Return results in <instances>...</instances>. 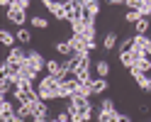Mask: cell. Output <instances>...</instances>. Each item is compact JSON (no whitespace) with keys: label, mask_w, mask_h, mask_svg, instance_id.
Returning a JSON list of instances; mask_svg holds the SVG:
<instances>
[{"label":"cell","mask_w":151,"mask_h":122,"mask_svg":"<svg viewBox=\"0 0 151 122\" xmlns=\"http://www.w3.org/2000/svg\"><path fill=\"white\" fill-rule=\"evenodd\" d=\"M42 5L56 17V20L68 22V5H66V3H56V0H42Z\"/></svg>","instance_id":"cell-1"},{"label":"cell","mask_w":151,"mask_h":122,"mask_svg":"<svg viewBox=\"0 0 151 122\" xmlns=\"http://www.w3.org/2000/svg\"><path fill=\"white\" fill-rule=\"evenodd\" d=\"M17 117V105L7 98H0V120L3 122H12Z\"/></svg>","instance_id":"cell-2"},{"label":"cell","mask_w":151,"mask_h":122,"mask_svg":"<svg viewBox=\"0 0 151 122\" xmlns=\"http://www.w3.org/2000/svg\"><path fill=\"white\" fill-rule=\"evenodd\" d=\"M27 66H29L37 76H39V73L46 69V59H44L39 51H27Z\"/></svg>","instance_id":"cell-3"},{"label":"cell","mask_w":151,"mask_h":122,"mask_svg":"<svg viewBox=\"0 0 151 122\" xmlns=\"http://www.w3.org/2000/svg\"><path fill=\"white\" fill-rule=\"evenodd\" d=\"M5 17H7V22H12V25H17V27H24V22H27V10H22V7H7L5 10Z\"/></svg>","instance_id":"cell-4"},{"label":"cell","mask_w":151,"mask_h":122,"mask_svg":"<svg viewBox=\"0 0 151 122\" xmlns=\"http://www.w3.org/2000/svg\"><path fill=\"white\" fill-rule=\"evenodd\" d=\"M129 76L134 78V83H137V86L144 90V93H149V90H151V78L146 76V73H141L139 69H129Z\"/></svg>","instance_id":"cell-5"},{"label":"cell","mask_w":151,"mask_h":122,"mask_svg":"<svg viewBox=\"0 0 151 122\" xmlns=\"http://www.w3.org/2000/svg\"><path fill=\"white\" fill-rule=\"evenodd\" d=\"M100 15V0H88L86 7H83V20L95 22V17Z\"/></svg>","instance_id":"cell-6"},{"label":"cell","mask_w":151,"mask_h":122,"mask_svg":"<svg viewBox=\"0 0 151 122\" xmlns=\"http://www.w3.org/2000/svg\"><path fill=\"white\" fill-rule=\"evenodd\" d=\"M71 46H73V54H90V49H88V42L83 39L81 34H71Z\"/></svg>","instance_id":"cell-7"},{"label":"cell","mask_w":151,"mask_h":122,"mask_svg":"<svg viewBox=\"0 0 151 122\" xmlns=\"http://www.w3.org/2000/svg\"><path fill=\"white\" fill-rule=\"evenodd\" d=\"M7 61L24 66V64H27V51H24V49H20V46H12V49L7 51Z\"/></svg>","instance_id":"cell-8"},{"label":"cell","mask_w":151,"mask_h":122,"mask_svg":"<svg viewBox=\"0 0 151 122\" xmlns=\"http://www.w3.org/2000/svg\"><path fill=\"white\" fill-rule=\"evenodd\" d=\"M12 90H15V78L0 76V98H7V95H12Z\"/></svg>","instance_id":"cell-9"},{"label":"cell","mask_w":151,"mask_h":122,"mask_svg":"<svg viewBox=\"0 0 151 122\" xmlns=\"http://www.w3.org/2000/svg\"><path fill=\"white\" fill-rule=\"evenodd\" d=\"M32 115L34 117H49V108H46V100H32Z\"/></svg>","instance_id":"cell-10"},{"label":"cell","mask_w":151,"mask_h":122,"mask_svg":"<svg viewBox=\"0 0 151 122\" xmlns=\"http://www.w3.org/2000/svg\"><path fill=\"white\" fill-rule=\"evenodd\" d=\"M95 117H98V122H117L119 120V112L117 110H98Z\"/></svg>","instance_id":"cell-11"},{"label":"cell","mask_w":151,"mask_h":122,"mask_svg":"<svg viewBox=\"0 0 151 122\" xmlns=\"http://www.w3.org/2000/svg\"><path fill=\"white\" fill-rule=\"evenodd\" d=\"M54 49H56V54H61V56H73V46H71V42L68 39H63V42H56L54 44Z\"/></svg>","instance_id":"cell-12"},{"label":"cell","mask_w":151,"mask_h":122,"mask_svg":"<svg viewBox=\"0 0 151 122\" xmlns=\"http://www.w3.org/2000/svg\"><path fill=\"white\" fill-rule=\"evenodd\" d=\"M15 42H17V37H15L10 30H0V44H3V46L12 49V46H15Z\"/></svg>","instance_id":"cell-13"},{"label":"cell","mask_w":151,"mask_h":122,"mask_svg":"<svg viewBox=\"0 0 151 122\" xmlns=\"http://www.w3.org/2000/svg\"><path fill=\"white\" fill-rule=\"evenodd\" d=\"M90 86H93V95H102V93H105L107 90V78H93V83H90Z\"/></svg>","instance_id":"cell-14"},{"label":"cell","mask_w":151,"mask_h":122,"mask_svg":"<svg viewBox=\"0 0 151 122\" xmlns=\"http://www.w3.org/2000/svg\"><path fill=\"white\" fill-rule=\"evenodd\" d=\"M117 44H119L117 34H115V32H107V34H105V39H102V49H105V51H112Z\"/></svg>","instance_id":"cell-15"},{"label":"cell","mask_w":151,"mask_h":122,"mask_svg":"<svg viewBox=\"0 0 151 122\" xmlns=\"http://www.w3.org/2000/svg\"><path fill=\"white\" fill-rule=\"evenodd\" d=\"M17 115L22 120H32L34 117L32 115V103H20V105H17Z\"/></svg>","instance_id":"cell-16"},{"label":"cell","mask_w":151,"mask_h":122,"mask_svg":"<svg viewBox=\"0 0 151 122\" xmlns=\"http://www.w3.org/2000/svg\"><path fill=\"white\" fill-rule=\"evenodd\" d=\"M17 42H20V44H29L32 42V32L29 30H27V27H17Z\"/></svg>","instance_id":"cell-17"},{"label":"cell","mask_w":151,"mask_h":122,"mask_svg":"<svg viewBox=\"0 0 151 122\" xmlns=\"http://www.w3.org/2000/svg\"><path fill=\"white\" fill-rule=\"evenodd\" d=\"M119 61H122V66H124V69H132L137 64V59L132 56V51H119Z\"/></svg>","instance_id":"cell-18"},{"label":"cell","mask_w":151,"mask_h":122,"mask_svg":"<svg viewBox=\"0 0 151 122\" xmlns=\"http://www.w3.org/2000/svg\"><path fill=\"white\" fill-rule=\"evenodd\" d=\"M95 71H98L100 78H107V76H110V64H107L105 59H100V61L95 64Z\"/></svg>","instance_id":"cell-19"},{"label":"cell","mask_w":151,"mask_h":122,"mask_svg":"<svg viewBox=\"0 0 151 122\" xmlns=\"http://www.w3.org/2000/svg\"><path fill=\"white\" fill-rule=\"evenodd\" d=\"M132 69H139L141 73H149V71H151V56H144V59H139Z\"/></svg>","instance_id":"cell-20"},{"label":"cell","mask_w":151,"mask_h":122,"mask_svg":"<svg viewBox=\"0 0 151 122\" xmlns=\"http://www.w3.org/2000/svg\"><path fill=\"white\" fill-rule=\"evenodd\" d=\"M29 25L34 27V30H46V27H49V22H46V17H39V15L29 17Z\"/></svg>","instance_id":"cell-21"},{"label":"cell","mask_w":151,"mask_h":122,"mask_svg":"<svg viewBox=\"0 0 151 122\" xmlns=\"http://www.w3.org/2000/svg\"><path fill=\"white\" fill-rule=\"evenodd\" d=\"M134 27H137V34H146L149 27H151V22H149V17H141V20H139Z\"/></svg>","instance_id":"cell-22"},{"label":"cell","mask_w":151,"mask_h":122,"mask_svg":"<svg viewBox=\"0 0 151 122\" xmlns=\"http://www.w3.org/2000/svg\"><path fill=\"white\" fill-rule=\"evenodd\" d=\"M83 30H86V20H76V22H71V32H73V34H81V37H83Z\"/></svg>","instance_id":"cell-23"},{"label":"cell","mask_w":151,"mask_h":122,"mask_svg":"<svg viewBox=\"0 0 151 122\" xmlns=\"http://www.w3.org/2000/svg\"><path fill=\"white\" fill-rule=\"evenodd\" d=\"M117 46H119V51H129L132 46H134V37H124V39H122Z\"/></svg>","instance_id":"cell-24"},{"label":"cell","mask_w":151,"mask_h":122,"mask_svg":"<svg viewBox=\"0 0 151 122\" xmlns=\"http://www.w3.org/2000/svg\"><path fill=\"white\" fill-rule=\"evenodd\" d=\"M124 20H127V22H132V25H137V22L141 20V12H139V10H129V12L124 15Z\"/></svg>","instance_id":"cell-25"},{"label":"cell","mask_w":151,"mask_h":122,"mask_svg":"<svg viewBox=\"0 0 151 122\" xmlns=\"http://www.w3.org/2000/svg\"><path fill=\"white\" fill-rule=\"evenodd\" d=\"M100 110H117L115 108V100H112V98H102L100 100Z\"/></svg>","instance_id":"cell-26"},{"label":"cell","mask_w":151,"mask_h":122,"mask_svg":"<svg viewBox=\"0 0 151 122\" xmlns=\"http://www.w3.org/2000/svg\"><path fill=\"white\" fill-rule=\"evenodd\" d=\"M12 5H15V7H22V10H29V5H32V0H15Z\"/></svg>","instance_id":"cell-27"},{"label":"cell","mask_w":151,"mask_h":122,"mask_svg":"<svg viewBox=\"0 0 151 122\" xmlns=\"http://www.w3.org/2000/svg\"><path fill=\"white\" fill-rule=\"evenodd\" d=\"M124 5L129 7V10H139V7H141V0H127Z\"/></svg>","instance_id":"cell-28"},{"label":"cell","mask_w":151,"mask_h":122,"mask_svg":"<svg viewBox=\"0 0 151 122\" xmlns=\"http://www.w3.org/2000/svg\"><path fill=\"white\" fill-rule=\"evenodd\" d=\"M66 3H71L73 7H86V3H88V0H66Z\"/></svg>","instance_id":"cell-29"},{"label":"cell","mask_w":151,"mask_h":122,"mask_svg":"<svg viewBox=\"0 0 151 122\" xmlns=\"http://www.w3.org/2000/svg\"><path fill=\"white\" fill-rule=\"evenodd\" d=\"M12 3H15V0H0V5H3L5 10H7V7H12Z\"/></svg>","instance_id":"cell-30"},{"label":"cell","mask_w":151,"mask_h":122,"mask_svg":"<svg viewBox=\"0 0 151 122\" xmlns=\"http://www.w3.org/2000/svg\"><path fill=\"white\" fill-rule=\"evenodd\" d=\"M105 3H110V5H124L127 0H105Z\"/></svg>","instance_id":"cell-31"},{"label":"cell","mask_w":151,"mask_h":122,"mask_svg":"<svg viewBox=\"0 0 151 122\" xmlns=\"http://www.w3.org/2000/svg\"><path fill=\"white\" fill-rule=\"evenodd\" d=\"M117 122H132V117H129V115H122V112H119V120H117Z\"/></svg>","instance_id":"cell-32"},{"label":"cell","mask_w":151,"mask_h":122,"mask_svg":"<svg viewBox=\"0 0 151 122\" xmlns=\"http://www.w3.org/2000/svg\"><path fill=\"white\" fill-rule=\"evenodd\" d=\"M144 51H146V56H151V39L146 42V46H144Z\"/></svg>","instance_id":"cell-33"},{"label":"cell","mask_w":151,"mask_h":122,"mask_svg":"<svg viewBox=\"0 0 151 122\" xmlns=\"http://www.w3.org/2000/svg\"><path fill=\"white\" fill-rule=\"evenodd\" d=\"M32 122H49L46 117H32Z\"/></svg>","instance_id":"cell-34"},{"label":"cell","mask_w":151,"mask_h":122,"mask_svg":"<svg viewBox=\"0 0 151 122\" xmlns=\"http://www.w3.org/2000/svg\"><path fill=\"white\" fill-rule=\"evenodd\" d=\"M149 93H151V90H149Z\"/></svg>","instance_id":"cell-35"}]
</instances>
